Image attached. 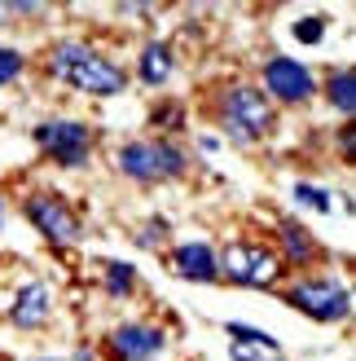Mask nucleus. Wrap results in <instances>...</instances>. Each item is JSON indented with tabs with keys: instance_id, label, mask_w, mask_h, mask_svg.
<instances>
[{
	"instance_id": "obj_1",
	"label": "nucleus",
	"mask_w": 356,
	"mask_h": 361,
	"mask_svg": "<svg viewBox=\"0 0 356 361\" xmlns=\"http://www.w3.org/2000/svg\"><path fill=\"white\" fill-rule=\"evenodd\" d=\"M49 75L66 88H75V93H88V97H119L123 88H128V75H123L115 62H106L97 49H88L84 40L53 44Z\"/></svg>"
},
{
	"instance_id": "obj_2",
	"label": "nucleus",
	"mask_w": 356,
	"mask_h": 361,
	"mask_svg": "<svg viewBox=\"0 0 356 361\" xmlns=\"http://www.w3.org/2000/svg\"><path fill=\"white\" fill-rule=\"evenodd\" d=\"M216 123L224 128V137L234 146H260L273 133L277 111L264 97V88L255 84H224L216 93Z\"/></svg>"
},
{
	"instance_id": "obj_3",
	"label": "nucleus",
	"mask_w": 356,
	"mask_h": 361,
	"mask_svg": "<svg viewBox=\"0 0 356 361\" xmlns=\"http://www.w3.org/2000/svg\"><path fill=\"white\" fill-rule=\"evenodd\" d=\"M115 164L128 180H136V185H154V180L185 176L189 159L181 150V141H128V146H119Z\"/></svg>"
},
{
	"instance_id": "obj_4",
	"label": "nucleus",
	"mask_w": 356,
	"mask_h": 361,
	"mask_svg": "<svg viewBox=\"0 0 356 361\" xmlns=\"http://www.w3.org/2000/svg\"><path fill=\"white\" fill-rule=\"evenodd\" d=\"M286 304L312 322H348L352 317V291L339 278H295L286 291Z\"/></svg>"
},
{
	"instance_id": "obj_5",
	"label": "nucleus",
	"mask_w": 356,
	"mask_h": 361,
	"mask_svg": "<svg viewBox=\"0 0 356 361\" xmlns=\"http://www.w3.org/2000/svg\"><path fill=\"white\" fill-rule=\"evenodd\" d=\"M220 278H229L234 286H251V291H269L281 278V256L255 243H234L220 251Z\"/></svg>"
},
{
	"instance_id": "obj_6",
	"label": "nucleus",
	"mask_w": 356,
	"mask_h": 361,
	"mask_svg": "<svg viewBox=\"0 0 356 361\" xmlns=\"http://www.w3.org/2000/svg\"><path fill=\"white\" fill-rule=\"evenodd\" d=\"M35 146H40L53 164L62 168H84L88 159H93V128L80 119H44L31 128Z\"/></svg>"
},
{
	"instance_id": "obj_7",
	"label": "nucleus",
	"mask_w": 356,
	"mask_h": 361,
	"mask_svg": "<svg viewBox=\"0 0 356 361\" xmlns=\"http://www.w3.org/2000/svg\"><path fill=\"white\" fill-rule=\"evenodd\" d=\"M23 216L44 233L53 247H75L84 238L80 216L70 212V203H66V198H58V194H27L23 198Z\"/></svg>"
},
{
	"instance_id": "obj_8",
	"label": "nucleus",
	"mask_w": 356,
	"mask_h": 361,
	"mask_svg": "<svg viewBox=\"0 0 356 361\" xmlns=\"http://www.w3.org/2000/svg\"><path fill=\"white\" fill-rule=\"evenodd\" d=\"M264 97H273L281 106H308L317 97V75L304 66V62H295V58H269L264 62Z\"/></svg>"
},
{
	"instance_id": "obj_9",
	"label": "nucleus",
	"mask_w": 356,
	"mask_h": 361,
	"mask_svg": "<svg viewBox=\"0 0 356 361\" xmlns=\"http://www.w3.org/2000/svg\"><path fill=\"white\" fill-rule=\"evenodd\" d=\"M163 348H167V339L150 322H123V326L106 335V353L115 361H154Z\"/></svg>"
},
{
	"instance_id": "obj_10",
	"label": "nucleus",
	"mask_w": 356,
	"mask_h": 361,
	"mask_svg": "<svg viewBox=\"0 0 356 361\" xmlns=\"http://www.w3.org/2000/svg\"><path fill=\"white\" fill-rule=\"evenodd\" d=\"M172 274L185 278V282H220V251L211 243H181L172 247Z\"/></svg>"
},
{
	"instance_id": "obj_11",
	"label": "nucleus",
	"mask_w": 356,
	"mask_h": 361,
	"mask_svg": "<svg viewBox=\"0 0 356 361\" xmlns=\"http://www.w3.org/2000/svg\"><path fill=\"white\" fill-rule=\"evenodd\" d=\"M53 309V295H49V286L44 282H23L13 291V304H9V322L18 331H35V326H44V317Z\"/></svg>"
},
{
	"instance_id": "obj_12",
	"label": "nucleus",
	"mask_w": 356,
	"mask_h": 361,
	"mask_svg": "<svg viewBox=\"0 0 356 361\" xmlns=\"http://www.w3.org/2000/svg\"><path fill=\"white\" fill-rule=\"evenodd\" d=\"M277 243H281V256L291 264H317V256H322L317 238L304 229V221H295V216H286V221L277 225Z\"/></svg>"
},
{
	"instance_id": "obj_13",
	"label": "nucleus",
	"mask_w": 356,
	"mask_h": 361,
	"mask_svg": "<svg viewBox=\"0 0 356 361\" xmlns=\"http://www.w3.org/2000/svg\"><path fill=\"white\" fill-rule=\"evenodd\" d=\"M176 71V53L167 40H150L141 49V84H167Z\"/></svg>"
},
{
	"instance_id": "obj_14",
	"label": "nucleus",
	"mask_w": 356,
	"mask_h": 361,
	"mask_svg": "<svg viewBox=\"0 0 356 361\" xmlns=\"http://www.w3.org/2000/svg\"><path fill=\"white\" fill-rule=\"evenodd\" d=\"M326 97H330L334 111L343 115V123H352V115H356V75L348 66H339V71L326 75Z\"/></svg>"
},
{
	"instance_id": "obj_15",
	"label": "nucleus",
	"mask_w": 356,
	"mask_h": 361,
	"mask_svg": "<svg viewBox=\"0 0 356 361\" xmlns=\"http://www.w3.org/2000/svg\"><path fill=\"white\" fill-rule=\"evenodd\" d=\"M106 291L115 300H128L136 291V269L128 260H106Z\"/></svg>"
},
{
	"instance_id": "obj_16",
	"label": "nucleus",
	"mask_w": 356,
	"mask_h": 361,
	"mask_svg": "<svg viewBox=\"0 0 356 361\" xmlns=\"http://www.w3.org/2000/svg\"><path fill=\"white\" fill-rule=\"evenodd\" d=\"M224 331L234 335V344H246V348H264V353H281V344L273 335H264L255 326H246V322H224Z\"/></svg>"
},
{
	"instance_id": "obj_17",
	"label": "nucleus",
	"mask_w": 356,
	"mask_h": 361,
	"mask_svg": "<svg viewBox=\"0 0 356 361\" xmlns=\"http://www.w3.org/2000/svg\"><path fill=\"white\" fill-rule=\"evenodd\" d=\"M291 194H295V203H299V207H312V212H330V207H334V203H330V194H326L322 185H312V180H295Z\"/></svg>"
},
{
	"instance_id": "obj_18",
	"label": "nucleus",
	"mask_w": 356,
	"mask_h": 361,
	"mask_svg": "<svg viewBox=\"0 0 356 361\" xmlns=\"http://www.w3.org/2000/svg\"><path fill=\"white\" fill-rule=\"evenodd\" d=\"M150 123L158 133H181V123H185V106L181 102H158L154 106V115H150Z\"/></svg>"
},
{
	"instance_id": "obj_19",
	"label": "nucleus",
	"mask_w": 356,
	"mask_h": 361,
	"mask_svg": "<svg viewBox=\"0 0 356 361\" xmlns=\"http://www.w3.org/2000/svg\"><path fill=\"white\" fill-rule=\"evenodd\" d=\"M295 40L299 44H322V35H326V18H295Z\"/></svg>"
},
{
	"instance_id": "obj_20",
	"label": "nucleus",
	"mask_w": 356,
	"mask_h": 361,
	"mask_svg": "<svg viewBox=\"0 0 356 361\" xmlns=\"http://www.w3.org/2000/svg\"><path fill=\"white\" fill-rule=\"evenodd\" d=\"M23 66H27L23 53L9 49V44H0V84H13L18 75H23Z\"/></svg>"
},
{
	"instance_id": "obj_21",
	"label": "nucleus",
	"mask_w": 356,
	"mask_h": 361,
	"mask_svg": "<svg viewBox=\"0 0 356 361\" xmlns=\"http://www.w3.org/2000/svg\"><path fill=\"white\" fill-rule=\"evenodd\" d=\"M163 233H167V221H163V216H154V221L136 233V243L141 247H158V243H163Z\"/></svg>"
},
{
	"instance_id": "obj_22",
	"label": "nucleus",
	"mask_w": 356,
	"mask_h": 361,
	"mask_svg": "<svg viewBox=\"0 0 356 361\" xmlns=\"http://www.w3.org/2000/svg\"><path fill=\"white\" fill-rule=\"evenodd\" d=\"M234 361H281V353H264V348H246V344H234Z\"/></svg>"
},
{
	"instance_id": "obj_23",
	"label": "nucleus",
	"mask_w": 356,
	"mask_h": 361,
	"mask_svg": "<svg viewBox=\"0 0 356 361\" xmlns=\"http://www.w3.org/2000/svg\"><path fill=\"white\" fill-rule=\"evenodd\" d=\"M352 150H356V133H352V123H343L339 128V154L352 159Z\"/></svg>"
},
{
	"instance_id": "obj_24",
	"label": "nucleus",
	"mask_w": 356,
	"mask_h": 361,
	"mask_svg": "<svg viewBox=\"0 0 356 361\" xmlns=\"http://www.w3.org/2000/svg\"><path fill=\"white\" fill-rule=\"evenodd\" d=\"M198 146H203V150H207V154H216V150H220V137H211V133H207V137H203V141H198Z\"/></svg>"
},
{
	"instance_id": "obj_25",
	"label": "nucleus",
	"mask_w": 356,
	"mask_h": 361,
	"mask_svg": "<svg viewBox=\"0 0 356 361\" xmlns=\"http://www.w3.org/2000/svg\"><path fill=\"white\" fill-rule=\"evenodd\" d=\"M31 361H70V357H31Z\"/></svg>"
},
{
	"instance_id": "obj_26",
	"label": "nucleus",
	"mask_w": 356,
	"mask_h": 361,
	"mask_svg": "<svg viewBox=\"0 0 356 361\" xmlns=\"http://www.w3.org/2000/svg\"><path fill=\"white\" fill-rule=\"evenodd\" d=\"M0 229H5V198H0Z\"/></svg>"
},
{
	"instance_id": "obj_27",
	"label": "nucleus",
	"mask_w": 356,
	"mask_h": 361,
	"mask_svg": "<svg viewBox=\"0 0 356 361\" xmlns=\"http://www.w3.org/2000/svg\"><path fill=\"white\" fill-rule=\"evenodd\" d=\"M5 18H9V5H0V23H5Z\"/></svg>"
}]
</instances>
